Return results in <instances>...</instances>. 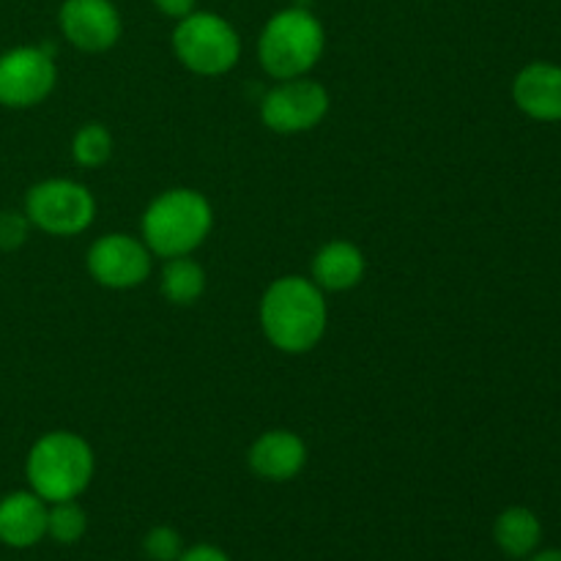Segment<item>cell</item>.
Returning <instances> with one entry per match:
<instances>
[{
    "label": "cell",
    "mask_w": 561,
    "mask_h": 561,
    "mask_svg": "<svg viewBox=\"0 0 561 561\" xmlns=\"http://www.w3.org/2000/svg\"><path fill=\"white\" fill-rule=\"evenodd\" d=\"M329 323L323 290L312 279H274L261 301V327L268 343L283 354H307L321 343Z\"/></svg>",
    "instance_id": "obj_1"
},
{
    "label": "cell",
    "mask_w": 561,
    "mask_h": 561,
    "mask_svg": "<svg viewBox=\"0 0 561 561\" xmlns=\"http://www.w3.org/2000/svg\"><path fill=\"white\" fill-rule=\"evenodd\" d=\"M214 228V208L206 195L186 186L162 192L142 214V241L159 257L192 255Z\"/></svg>",
    "instance_id": "obj_2"
},
{
    "label": "cell",
    "mask_w": 561,
    "mask_h": 561,
    "mask_svg": "<svg viewBox=\"0 0 561 561\" xmlns=\"http://www.w3.org/2000/svg\"><path fill=\"white\" fill-rule=\"evenodd\" d=\"M93 469L96 460L91 444L69 431H53L38 438L25 463L31 491L47 504L82 496L91 485Z\"/></svg>",
    "instance_id": "obj_3"
},
{
    "label": "cell",
    "mask_w": 561,
    "mask_h": 561,
    "mask_svg": "<svg viewBox=\"0 0 561 561\" xmlns=\"http://www.w3.org/2000/svg\"><path fill=\"white\" fill-rule=\"evenodd\" d=\"M327 47V33L318 16L307 9H285L277 11L266 22L257 42V55L274 80H294L307 77V71L316 69Z\"/></svg>",
    "instance_id": "obj_4"
},
{
    "label": "cell",
    "mask_w": 561,
    "mask_h": 561,
    "mask_svg": "<svg viewBox=\"0 0 561 561\" xmlns=\"http://www.w3.org/2000/svg\"><path fill=\"white\" fill-rule=\"evenodd\" d=\"M173 49L184 69L201 77H219L239 64L241 38L225 16L192 11L175 25Z\"/></svg>",
    "instance_id": "obj_5"
},
{
    "label": "cell",
    "mask_w": 561,
    "mask_h": 561,
    "mask_svg": "<svg viewBox=\"0 0 561 561\" xmlns=\"http://www.w3.org/2000/svg\"><path fill=\"white\" fill-rule=\"evenodd\" d=\"M25 214L33 228L49 236H80L96 219V201L91 190L71 179H47L31 186Z\"/></svg>",
    "instance_id": "obj_6"
},
{
    "label": "cell",
    "mask_w": 561,
    "mask_h": 561,
    "mask_svg": "<svg viewBox=\"0 0 561 561\" xmlns=\"http://www.w3.org/2000/svg\"><path fill=\"white\" fill-rule=\"evenodd\" d=\"M58 82L49 47H14L0 55V104L27 110L42 104Z\"/></svg>",
    "instance_id": "obj_7"
},
{
    "label": "cell",
    "mask_w": 561,
    "mask_h": 561,
    "mask_svg": "<svg viewBox=\"0 0 561 561\" xmlns=\"http://www.w3.org/2000/svg\"><path fill=\"white\" fill-rule=\"evenodd\" d=\"M329 91L316 80L294 77V80H277V85L263 96L261 118L263 124L279 135H299L310 131L327 118Z\"/></svg>",
    "instance_id": "obj_8"
},
{
    "label": "cell",
    "mask_w": 561,
    "mask_h": 561,
    "mask_svg": "<svg viewBox=\"0 0 561 561\" xmlns=\"http://www.w3.org/2000/svg\"><path fill=\"white\" fill-rule=\"evenodd\" d=\"M88 272L104 288H137L151 274V250L135 236L107 233L93 241L88 250Z\"/></svg>",
    "instance_id": "obj_9"
},
{
    "label": "cell",
    "mask_w": 561,
    "mask_h": 561,
    "mask_svg": "<svg viewBox=\"0 0 561 561\" xmlns=\"http://www.w3.org/2000/svg\"><path fill=\"white\" fill-rule=\"evenodd\" d=\"M58 22L66 42L82 53H104L115 47L124 31L113 0H64Z\"/></svg>",
    "instance_id": "obj_10"
},
{
    "label": "cell",
    "mask_w": 561,
    "mask_h": 561,
    "mask_svg": "<svg viewBox=\"0 0 561 561\" xmlns=\"http://www.w3.org/2000/svg\"><path fill=\"white\" fill-rule=\"evenodd\" d=\"M252 474L268 482H288L307 466V444L290 431H266L247 453Z\"/></svg>",
    "instance_id": "obj_11"
},
{
    "label": "cell",
    "mask_w": 561,
    "mask_h": 561,
    "mask_svg": "<svg viewBox=\"0 0 561 561\" xmlns=\"http://www.w3.org/2000/svg\"><path fill=\"white\" fill-rule=\"evenodd\" d=\"M47 502L33 491L0 499V542L9 548H33L47 537Z\"/></svg>",
    "instance_id": "obj_12"
},
{
    "label": "cell",
    "mask_w": 561,
    "mask_h": 561,
    "mask_svg": "<svg viewBox=\"0 0 561 561\" xmlns=\"http://www.w3.org/2000/svg\"><path fill=\"white\" fill-rule=\"evenodd\" d=\"M513 99L529 118L561 121V69L553 64H529L515 77Z\"/></svg>",
    "instance_id": "obj_13"
},
{
    "label": "cell",
    "mask_w": 561,
    "mask_h": 561,
    "mask_svg": "<svg viewBox=\"0 0 561 561\" xmlns=\"http://www.w3.org/2000/svg\"><path fill=\"white\" fill-rule=\"evenodd\" d=\"M365 255L351 241H329L312 257V283L321 290H351L365 277Z\"/></svg>",
    "instance_id": "obj_14"
},
{
    "label": "cell",
    "mask_w": 561,
    "mask_h": 561,
    "mask_svg": "<svg viewBox=\"0 0 561 561\" xmlns=\"http://www.w3.org/2000/svg\"><path fill=\"white\" fill-rule=\"evenodd\" d=\"M493 537H496V546L502 548L507 557L524 559V557H529L537 546H540L542 526L531 510L510 507L496 518Z\"/></svg>",
    "instance_id": "obj_15"
},
{
    "label": "cell",
    "mask_w": 561,
    "mask_h": 561,
    "mask_svg": "<svg viewBox=\"0 0 561 561\" xmlns=\"http://www.w3.org/2000/svg\"><path fill=\"white\" fill-rule=\"evenodd\" d=\"M159 290L175 307H190L206 294V272L190 255L168 257L159 279Z\"/></svg>",
    "instance_id": "obj_16"
},
{
    "label": "cell",
    "mask_w": 561,
    "mask_h": 561,
    "mask_svg": "<svg viewBox=\"0 0 561 561\" xmlns=\"http://www.w3.org/2000/svg\"><path fill=\"white\" fill-rule=\"evenodd\" d=\"M113 157V135L104 124H82L80 129L71 137V159H75L80 168L96 170L102 164L110 162Z\"/></svg>",
    "instance_id": "obj_17"
},
{
    "label": "cell",
    "mask_w": 561,
    "mask_h": 561,
    "mask_svg": "<svg viewBox=\"0 0 561 561\" xmlns=\"http://www.w3.org/2000/svg\"><path fill=\"white\" fill-rule=\"evenodd\" d=\"M88 529L85 510L77 504V499L69 502H55L47 510V537H53L60 546H75L77 540H82Z\"/></svg>",
    "instance_id": "obj_18"
},
{
    "label": "cell",
    "mask_w": 561,
    "mask_h": 561,
    "mask_svg": "<svg viewBox=\"0 0 561 561\" xmlns=\"http://www.w3.org/2000/svg\"><path fill=\"white\" fill-rule=\"evenodd\" d=\"M142 551H146L148 559L153 561H179L181 553H184V542H181V535L170 526H157L146 535L142 540Z\"/></svg>",
    "instance_id": "obj_19"
},
{
    "label": "cell",
    "mask_w": 561,
    "mask_h": 561,
    "mask_svg": "<svg viewBox=\"0 0 561 561\" xmlns=\"http://www.w3.org/2000/svg\"><path fill=\"white\" fill-rule=\"evenodd\" d=\"M31 219L20 211H0V252H14L31 236Z\"/></svg>",
    "instance_id": "obj_20"
},
{
    "label": "cell",
    "mask_w": 561,
    "mask_h": 561,
    "mask_svg": "<svg viewBox=\"0 0 561 561\" xmlns=\"http://www.w3.org/2000/svg\"><path fill=\"white\" fill-rule=\"evenodd\" d=\"M179 561H230L228 553L217 546H208V542H201V546H192L181 553Z\"/></svg>",
    "instance_id": "obj_21"
},
{
    "label": "cell",
    "mask_w": 561,
    "mask_h": 561,
    "mask_svg": "<svg viewBox=\"0 0 561 561\" xmlns=\"http://www.w3.org/2000/svg\"><path fill=\"white\" fill-rule=\"evenodd\" d=\"M195 3L197 0H153V5H157L164 16H173V20H184L186 14H192V11H195Z\"/></svg>",
    "instance_id": "obj_22"
},
{
    "label": "cell",
    "mask_w": 561,
    "mask_h": 561,
    "mask_svg": "<svg viewBox=\"0 0 561 561\" xmlns=\"http://www.w3.org/2000/svg\"><path fill=\"white\" fill-rule=\"evenodd\" d=\"M531 561H561V551H546V553H537V557H531Z\"/></svg>",
    "instance_id": "obj_23"
}]
</instances>
